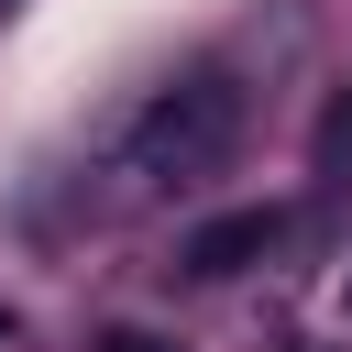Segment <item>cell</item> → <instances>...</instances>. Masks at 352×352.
Returning a JSON list of instances; mask_svg holds the SVG:
<instances>
[{
	"mask_svg": "<svg viewBox=\"0 0 352 352\" xmlns=\"http://www.w3.org/2000/svg\"><path fill=\"white\" fill-rule=\"evenodd\" d=\"M110 352H165V341H143V330H121V341H110Z\"/></svg>",
	"mask_w": 352,
	"mask_h": 352,
	"instance_id": "cell-4",
	"label": "cell"
},
{
	"mask_svg": "<svg viewBox=\"0 0 352 352\" xmlns=\"http://www.w3.org/2000/svg\"><path fill=\"white\" fill-rule=\"evenodd\" d=\"M308 165H319V176H330V187H341V176H352V88H341V99H330V110H319V143H308Z\"/></svg>",
	"mask_w": 352,
	"mask_h": 352,
	"instance_id": "cell-3",
	"label": "cell"
},
{
	"mask_svg": "<svg viewBox=\"0 0 352 352\" xmlns=\"http://www.w3.org/2000/svg\"><path fill=\"white\" fill-rule=\"evenodd\" d=\"M286 242V209H220V220H198L187 242H176V275H198V286H220V275H242V264H264Z\"/></svg>",
	"mask_w": 352,
	"mask_h": 352,
	"instance_id": "cell-2",
	"label": "cell"
},
{
	"mask_svg": "<svg viewBox=\"0 0 352 352\" xmlns=\"http://www.w3.org/2000/svg\"><path fill=\"white\" fill-rule=\"evenodd\" d=\"M231 132H242V88L231 77H176V88H154L143 99V121L121 132V187L132 198H176V187H198V176H220V154H231Z\"/></svg>",
	"mask_w": 352,
	"mask_h": 352,
	"instance_id": "cell-1",
	"label": "cell"
}]
</instances>
